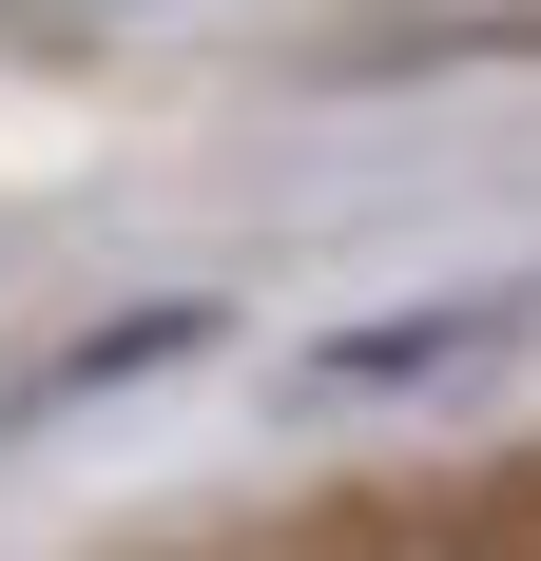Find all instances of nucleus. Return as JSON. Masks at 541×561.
<instances>
[{"label":"nucleus","instance_id":"obj_1","mask_svg":"<svg viewBox=\"0 0 541 561\" xmlns=\"http://www.w3.org/2000/svg\"><path fill=\"white\" fill-rule=\"evenodd\" d=\"M541 272H464V290H406V310H368V330H329L290 388L310 407H368V388H426V368H484V348H522Z\"/></svg>","mask_w":541,"mask_h":561},{"label":"nucleus","instance_id":"obj_2","mask_svg":"<svg viewBox=\"0 0 541 561\" xmlns=\"http://www.w3.org/2000/svg\"><path fill=\"white\" fill-rule=\"evenodd\" d=\"M78 20H156V0H78Z\"/></svg>","mask_w":541,"mask_h":561}]
</instances>
